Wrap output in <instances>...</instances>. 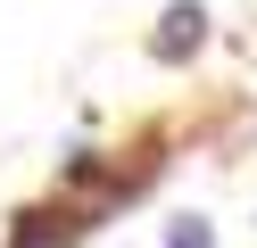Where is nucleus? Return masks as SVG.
<instances>
[{
	"label": "nucleus",
	"instance_id": "1",
	"mask_svg": "<svg viewBox=\"0 0 257 248\" xmlns=\"http://www.w3.org/2000/svg\"><path fill=\"white\" fill-rule=\"evenodd\" d=\"M207 50V9L199 0H174L166 17H158V33H150V58L158 66H183V58H199Z\"/></svg>",
	"mask_w": 257,
	"mask_h": 248
},
{
	"label": "nucleus",
	"instance_id": "2",
	"mask_svg": "<svg viewBox=\"0 0 257 248\" xmlns=\"http://www.w3.org/2000/svg\"><path fill=\"white\" fill-rule=\"evenodd\" d=\"M166 248H216V223H207V215H174V223H166Z\"/></svg>",
	"mask_w": 257,
	"mask_h": 248
}]
</instances>
